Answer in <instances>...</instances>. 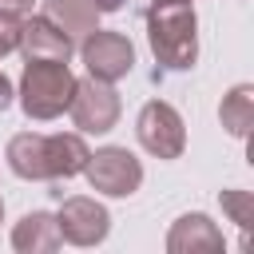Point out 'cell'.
Returning <instances> with one entry per match:
<instances>
[{"instance_id":"cell-1","label":"cell","mask_w":254,"mask_h":254,"mask_svg":"<svg viewBox=\"0 0 254 254\" xmlns=\"http://www.w3.org/2000/svg\"><path fill=\"white\" fill-rule=\"evenodd\" d=\"M147 44L167 71H187L198 60V16L187 0H155L147 8Z\"/></svg>"},{"instance_id":"cell-2","label":"cell","mask_w":254,"mask_h":254,"mask_svg":"<svg viewBox=\"0 0 254 254\" xmlns=\"http://www.w3.org/2000/svg\"><path fill=\"white\" fill-rule=\"evenodd\" d=\"M16 95L28 119H56L75 95V75L67 64H28Z\"/></svg>"},{"instance_id":"cell-3","label":"cell","mask_w":254,"mask_h":254,"mask_svg":"<svg viewBox=\"0 0 254 254\" xmlns=\"http://www.w3.org/2000/svg\"><path fill=\"white\" fill-rule=\"evenodd\" d=\"M91 190L99 194H111V198H127L143 187V163L127 151V147H99L87 155V167H83Z\"/></svg>"},{"instance_id":"cell-4","label":"cell","mask_w":254,"mask_h":254,"mask_svg":"<svg viewBox=\"0 0 254 254\" xmlns=\"http://www.w3.org/2000/svg\"><path fill=\"white\" fill-rule=\"evenodd\" d=\"M135 135H139L143 151L155 155V159H179L183 147H187L183 115H179L171 103H163V99L143 103V111H139V119H135Z\"/></svg>"},{"instance_id":"cell-5","label":"cell","mask_w":254,"mask_h":254,"mask_svg":"<svg viewBox=\"0 0 254 254\" xmlns=\"http://www.w3.org/2000/svg\"><path fill=\"white\" fill-rule=\"evenodd\" d=\"M67 115L83 135H103L119 123V95L103 79H91V75L75 79V95L67 103Z\"/></svg>"},{"instance_id":"cell-6","label":"cell","mask_w":254,"mask_h":254,"mask_svg":"<svg viewBox=\"0 0 254 254\" xmlns=\"http://www.w3.org/2000/svg\"><path fill=\"white\" fill-rule=\"evenodd\" d=\"M79 56H83V67L91 79H103V83H119L131 67H135V48L123 32H103L95 28L87 40H79Z\"/></svg>"},{"instance_id":"cell-7","label":"cell","mask_w":254,"mask_h":254,"mask_svg":"<svg viewBox=\"0 0 254 254\" xmlns=\"http://www.w3.org/2000/svg\"><path fill=\"white\" fill-rule=\"evenodd\" d=\"M56 226H60V238L71 246H99L111 230V214L103 202H95L87 194H71V198H64Z\"/></svg>"},{"instance_id":"cell-8","label":"cell","mask_w":254,"mask_h":254,"mask_svg":"<svg viewBox=\"0 0 254 254\" xmlns=\"http://www.w3.org/2000/svg\"><path fill=\"white\" fill-rule=\"evenodd\" d=\"M71 40L48 20V16H28L20 20V44L16 52H24L28 64H67L71 60Z\"/></svg>"},{"instance_id":"cell-9","label":"cell","mask_w":254,"mask_h":254,"mask_svg":"<svg viewBox=\"0 0 254 254\" xmlns=\"http://www.w3.org/2000/svg\"><path fill=\"white\" fill-rule=\"evenodd\" d=\"M167 250L171 254H214L222 250V230L206 214H183L167 234Z\"/></svg>"},{"instance_id":"cell-10","label":"cell","mask_w":254,"mask_h":254,"mask_svg":"<svg viewBox=\"0 0 254 254\" xmlns=\"http://www.w3.org/2000/svg\"><path fill=\"white\" fill-rule=\"evenodd\" d=\"M44 147H48V183H60V179H75L83 175L87 167V143L79 131H60V135H44Z\"/></svg>"},{"instance_id":"cell-11","label":"cell","mask_w":254,"mask_h":254,"mask_svg":"<svg viewBox=\"0 0 254 254\" xmlns=\"http://www.w3.org/2000/svg\"><path fill=\"white\" fill-rule=\"evenodd\" d=\"M12 246L20 254H44V250H60L64 238H60V226H56V214L48 210H28L16 226H12Z\"/></svg>"},{"instance_id":"cell-12","label":"cell","mask_w":254,"mask_h":254,"mask_svg":"<svg viewBox=\"0 0 254 254\" xmlns=\"http://www.w3.org/2000/svg\"><path fill=\"white\" fill-rule=\"evenodd\" d=\"M40 16H48L71 44H79V40H87V36L95 32L99 8H95L91 0H44V12H40Z\"/></svg>"},{"instance_id":"cell-13","label":"cell","mask_w":254,"mask_h":254,"mask_svg":"<svg viewBox=\"0 0 254 254\" xmlns=\"http://www.w3.org/2000/svg\"><path fill=\"white\" fill-rule=\"evenodd\" d=\"M8 167L20 179H48V147L40 131H20L8 139Z\"/></svg>"},{"instance_id":"cell-14","label":"cell","mask_w":254,"mask_h":254,"mask_svg":"<svg viewBox=\"0 0 254 254\" xmlns=\"http://www.w3.org/2000/svg\"><path fill=\"white\" fill-rule=\"evenodd\" d=\"M218 119H222V127H226L234 139H246L250 127H254V87H250V83L230 87V91L222 95Z\"/></svg>"},{"instance_id":"cell-15","label":"cell","mask_w":254,"mask_h":254,"mask_svg":"<svg viewBox=\"0 0 254 254\" xmlns=\"http://www.w3.org/2000/svg\"><path fill=\"white\" fill-rule=\"evenodd\" d=\"M218 202H222L226 218H230L242 234L254 226V194H250V190H222V194H218Z\"/></svg>"},{"instance_id":"cell-16","label":"cell","mask_w":254,"mask_h":254,"mask_svg":"<svg viewBox=\"0 0 254 254\" xmlns=\"http://www.w3.org/2000/svg\"><path fill=\"white\" fill-rule=\"evenodd\" d=\"M20 20H24V16L0 12V60H4L8 52H16V44H20Z\"/></svg>"},{"instance_id":"cell-17","label":"cell","mask_w":254,"mask_h":254,"mask_svg":"<svg viewBox=\"0 0 254 254\" xmlns=\"http://www.w3.org/2000/svg\"><path fill=\"white\" fill-rule=\"evenodd\" d=\"M32 4H36V0H0V12H8V16H28Z\"/></svg>"},{"instance_id":"cell-18","label":"cell","mask_w":254,"mask_h":254,"mask_svg":"<svg viewBox=\"0 0 254 254\" xmlns=\"http://www.w3.org/2000/svg\"><path fill=\"white\" fill-rule=\"evenodd\" d=\"M12 99H16V87H12V79L0 71V111H8V107H12Z\"/></svg>"},{"instance_id":"cell-19","label":"cell","mask_w":254,"mask_h":254,"mask_svg":"<svg viewBox=\"0 0 254 254\" xmlns=\"http://www.w3.org/2000/svg\"><path fill=\"white\" fill-rule=\"evenodd\" d=\"M99 12H115V8H123V0H91Z\"/></svg>"},{"instance_id":"cell-20","label":"cell","mask_w":254,"mask_h":254,"mask_svg":"<svg viewBox=\"0 0 254 254\" xmlns=\"http://www.w3.org/2000/svg\"><path fill=\"white\" fill-rule=\"evenodd\" d=\"M0 218H4V198H0Z\"/></svg>"},{"instance_id":"cell-21","label":"cell","mask_w":254,"mask_h":254,"mask_svg":"<svg viewBox=\"0 0 254 254\" xmlns=\"http://www.w3.org/2000/svg\"><path fill=\"white\" fill-rule=\"evenodd\" d=\"M187 4H190V0H187Z\"/></svg>"}]
</instances>
